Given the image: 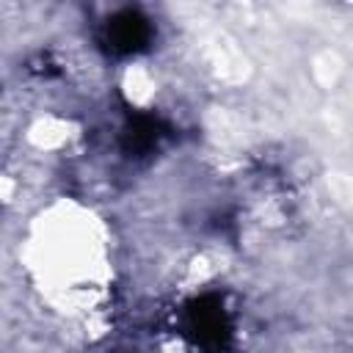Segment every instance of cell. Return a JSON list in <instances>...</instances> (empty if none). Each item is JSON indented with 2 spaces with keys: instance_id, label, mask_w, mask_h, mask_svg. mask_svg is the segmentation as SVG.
<instances>
[{
  "instance_id": "3",
  "label": "cell",
  "mask_w": 353,
  "mask_h": 353,
  "mask_svg": "<svg viewBox=\"0 0 353 353\" xmlns=\"http://www.w3.org/2000/svg\"><path fill=\"white\" fill-rule=\"evenodd\" d=\"M168 124L154 113H130L124 132H121V149L132 157H143L160 146V141L168 135Z\"/></svg>"
},
{
  "instance_id": "1",
  "label": "cell",
  "mask_w": 353,
  "mask_h": 353,
  "mask_svg": "<svg viewBox=\"0 0 353 353\" xmlns=\"http://www.w3.org/2000/svg\"><path fill=\"white\" fill-rule=\"evenodd\" d=\"M185 334L207 353H226L232 345V320L215 292L193 298L185 309Z\"/></svg>"
},
{
  "instance_id": "2",
  "label": "cell",
  "mask_w": 353,
  "mask_h": 353,
  "mask_svg": "<svg viewBox=\"0 0 353 353\" xmlns=\"http://www.w3.org/2000/svg\"><path fill=\"white\" fill-rule=\"evenodd\" d=\"M105 44L116 55H138L152 44V25L141 11L124 8L108 19Z\"/></svg>"
}]
</instances>
